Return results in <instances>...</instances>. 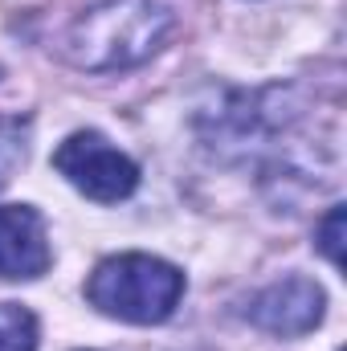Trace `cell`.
<instances>
[{"label":"cell","instance_id":"cell-3","mask_svg":"<svg viewBox=\"0 0 347 351\" xmlns=\"http://www.w3.org/2000/svg\"><path fill=\"white\" fill-rule=\"evenodd\" d=\"M53 168L98 204H119L139 188V164L98 131H74L70 139H62Z\"/></svg>","mask_w":347,"mask_h":351},{"label":"cell","instance_id":"cell-1","mask_svg":"<svg viewBox=\"0 0 347 351\" xmlns=\"http://www.w3.org/2000/svg\"><path fill=\"white\" fill-rule=\"evenodd\" d=\"M176 16L164 0H98L62 33V58L86 74H119L164 49Z\"/></svg>","mask_w":347,"mask_h":351},{"label":"cell","instance_id":"cell-7","mask_svg":"<svg viewBox=\"0 0 347 351\" xmlns=\"http://www.w3.org/2000/svg\"><path fill=\"white\" fill-rule=\"evenodd\" d=\"M319 250L331 265L344 262V204H331V213L319 221Z\"/></svg>","mask_w":347,"mask_h":351},{"label":"cell","instance_id":"cell-6","mask_svg":"<svg viewBox=\"0 0 347 351\" xmlns=\"http://www.w3.org/2000/svg\"><path fill=\"white\" fill-rule=\"evenodd\" d=\"M0 351H37V315L21 302H0Z\"/></svg>","mask_w":347,"mask_h":351},{"label":"cell","instance_id":"cell-2","mask_svg":"<svg viewBox=\"0 0 347 351\" xmlns=\"http://www.w3.org/2000/svg\"><path fill=\"white\" fill-rule=\"evenodd\" d=\"M184 298V274L152 254H115L86 278V302L106 319L152 327L172 319Z\"/></svg>","mask_w":347,"mask_h":351},{"label":"cell","instance_id":"cell-5","mask_svg":"<svg viewBox=\"0 0 347 351\" xmlns=\"http://www.w3.org/2000/svg\"><path fill=\"white\" fill-rule=\"evenodd\" d=\"M53 262L45 217L33 204H0V278H41Z\"/></svg>","mask_w":347,"mask_h":351},{"label":"cell","instance_id":"cell-4","mask_svg":"<svg viewBox=\"0 0 347 351\" xmlns=\"http://www.w3.org/2000/svg\"><path fill=\"white\" fill-rule=\"evenodd\" d=\"M323 315H327V294L307 274H290V278L265 286L250 302V323L270 335H282V339L311 335L323 323Z\"/></svg>","mask_w":347,"mask_h":351}]
</instances>
